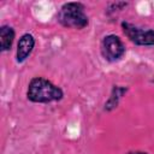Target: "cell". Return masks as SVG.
Instances as JSON below:
<instances>
[{
  "instance_id": "277c9868",
  "label": "cell",
  "mask_w": 154,
  "mask_h": 154,
  "mask_svg": "<svg viewBox=\"0 0 154 154\" xmlns=\"http://www.w3.org/2000/svg\"><path fill=\"white\" fill-rule=\"evenodd\" d=\"M122 30L124 35L136 46H154V30L141 28L129 22H122Z\"/></svg>"
},
{
  "instance_id": "8992f818",
  "label": "cell",
  "mask_w": 154,
  "mask_h": 154,
  "mask_svg": "<svg viewBox=\"0 0 154 154\" xmlns=\"http://www.w3.org/2000/svg\"><path fill=\"white\" fill-rule=\"evenodd\" d=\"M16 37V32L14 29L10 25H1L0 26V49L1 52H7L12 48L13 41Z\"/></svg>"
},
{
  "instance_id": "7a4b0ae2",
  "label": "cell",
  "mask_w": 154,
  "mask_h": 154,
  "mask_svg": "<svg viewBox=\"0 0 154 154\" xmlns=\"http://www.w3.org/2000/svg\"><path fill=\"white\" fill-rule=\"evenodd\" d=\"M85 6L82 2H65L57 16V20L69 29H84L89 24V18L85 13Z\"/></svg>"
},
{
  "instance_id": "9c48e42d",
  "label": "cell",
  "mask_w": 154,
  "mask_h": 154,
  "mask_svg": "<svg viewBox=\"0 0 154 154\" xmlns=\"http://www.w3.org/2000/svg\"><path fill=\"white\" fill-rule=\"evenodd\" d=\"M125 154H148L147 152H142V150H130Z\"/></svg>"
},
{
  "instance_id": "6da1fadb",
  "label": "cell",
  "mask_w": 154,
  "mask_h": 154,
  "mask_svg": "<svg viewBox=\"0 0 154 154\" xmlns=\"http://www.w3.org/2000/svg\"><path fill=\"white\" fill-rule=\"evenodd\" d=\"M26 97L35 103H48L60 101L64 97V91L45 77H34L28 84Z\"/></svg>"
},
{
  "instance_id": "ba28073f",
  "label": "cell",
  "mask_w": 154,
  "mask_h": 154,
  "mask_svg": "<svg viewBox=\"0 0 154 154\" xmlns=\"http://www.w3.org/2000/svg\"><path fill=\"white\" fill-rule=\"evenodd\" d=\"M128 6V2H124V1H118V2H112V4H109V6H108V11L107 12H114V11H120V10H123L124 7H126Z\"/></svg>"
},
{
  "instance_id": "5b68a950",
  "label": "cell",
  "mask_w": 154,
  "mask_h": 154,
  "mask_svg": "<svg viewBox=\"0 0 154 154\" xmlns=\"http://www.w3.org/2000/svg\"><path fill=\"white\" fill-rule=\"evenodd\" d=\"M35 47V37L31 34H23L17 43V52H16V60L17 63H24Z\"/></svg>"
},
{
  "instance_id": "52a82bcc",
  "label": "cell",
  "mask_w": 154,
  "mask_h": 154,
  "mask_svg": "<svg viewBox=\"0 0 154 154\" xmlns=\"http://www.w3.org/2000/svg\"><path fill=\"white\" fill-rule=\"evenodd\" d=\"M128 91V88L126 87H119V85H114L112 88V91H111V95L108 97V100L105 102V107L103 109L109 112L112 109H114L118 103H119V100L122 99V96Z\"/></svg>"
},
{
  "instance_id": "3957f363",
  "label": "cell",
  "mask_w": 154,
  "mask_h": 154,
  "mask_svg": "<svg viewBox=\"0 0 154 154\" xmlns=\"http://www.w3.org/2000/svg\"><path fill=\"white\" fill-rule=\"evenodd\" d=\"M100 53L102 58L108 63H116L120 60L125 54V45L117 35H106L100 43Z\"/></svg>"
}]
</instances>
